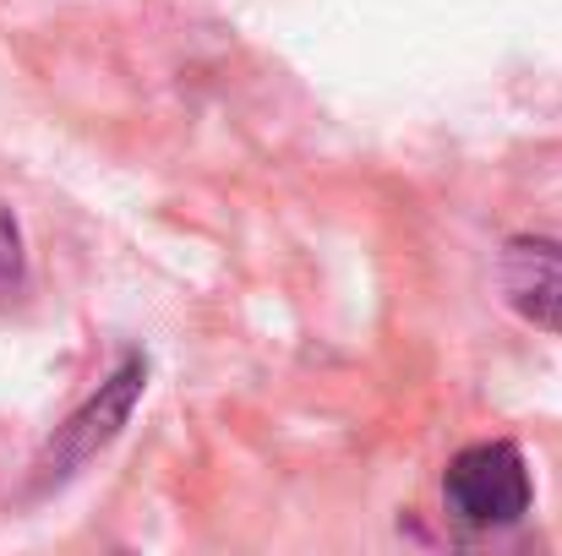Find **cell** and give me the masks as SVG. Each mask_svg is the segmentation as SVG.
Here are the masks:
<instances>
[{"mask_svg":"<svg viewBox=\"0 0 562 556\" xmlns=\"http://www.w3.org/2000/svg\"><path fill=\"white\" fill-rule=\"evenodd\" d=\"M442 508L464 530H508L530 513V469L514 442H475L442 475Z\"/></svg>","mask_w":562,"mask_h":556,"instance_id":"6da1fadb","label":"cell"},{"mask_svg":"<svg viewBox=\"0 0 562 556\" xmlns=\"http://www.w3.org/2000/svg\"><path fill=\"white\" fill-rule=\"evenodd\" d=\"M143 382H148L143 355H126L121 371L55 431V442H49L44 458H38V486H60V480L77 475L99 447H110V442L121 436V425L132 420V409H137V398H143Z\"/></svg>","mask_w":562,"mask_h":556,"instance_id":"7a4b0ae2","label":"cell"},{"mask_svg":"<svg viewBox=\"0 0 562 556\" xmlns=\"http://www.w3.org/2000/svg\"><path fill=\"white\" fill-rule=\"evenodd\" d=\"M497 284L508 295V306L519 317H530L536 328L562 333V246L541 235H519L503 246L497 262Z\"/></svg>","mask_w":562,"mask_h":556,"instance_id":"3957f363","label":"cell"},{"mask_svg":"<svg viewBox=\"0 0 562 556\" xmlns=\"http://www.w3.org/2000/svg\"><path fill=\"white\" fill-rule=\"evenodd\" d=\"M27 290V257H22V229H16V213L0 202V306L22 300Z\"/></svg>","mask_w":562,"mask_h":556,"instance_id":"277c9868","label":"cell"}]
</instances>
